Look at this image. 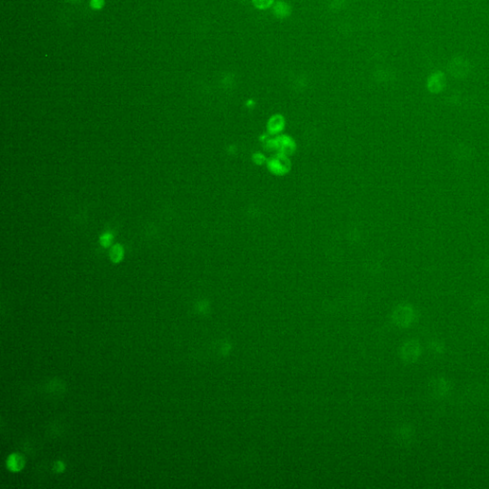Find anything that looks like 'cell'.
<instances>
[{
  "instance_id": "obj_3",
  "label": "cell",
  "mask_w": 489,
  "mask_h": 489,
  "mask_svg": "<svg viewBox=\"0 0 489 489\" xmlns=\"http://www.w3.org/2000/svg\"><path fill=\"white\" fill-rule=\"evenodd\" d=\"M292 9L291 7L284 1H278L276 4L273 6V12L277 17L284 18L287 17L291 14Z\"/></svg>"
},
{
  "instance_id": "obj_4",
  "label": "cell",
  "mask_w": 489,
  "mask_h": 489,
  "mask_svg": "<svg viewBox=\"0 0 489 489\" xmlns=\"http://www.w3.org/2000/svg\"><path fill=\"white\" fill-rule=\"evenodd\" d=\"M251 1L253 6L259 10L269 9L274 2V0H251Z\"/></svg>"
},
{
  "instance_id": "obj_1",
  "label": "cell",
  "mask_w": 489,
  "mask_h": 489,
  "mask_svg": "<svg viewBox=\"0 0 489 489\" xmlns=\"http://www.w3.org/2000/svg\"><path fill=\"white\" fill-rule=\"evenodd\" d=\"M445 85H446V76L442 71H436L428 77L427 86L432 92L441 91L445 87Z\"/></svg>"
},
{
  "instance_id": "obj_2",
  "label": "cell",
  "mask_w": 489,
  "mask_h": 489,
  "mask_svg": "<svg viewBox=\"0 0 489 489\" xmlns=\"http://www.w3.org/2000/svg\"><path fill=\"white\" fill-rule=\"evenodd\" d=\"M468 65L469 64L467 59L458 56L450 61L448 70L450 73H452L455 76H462L468 74V69H469Z\"/></svg>"
}]
</instances>
